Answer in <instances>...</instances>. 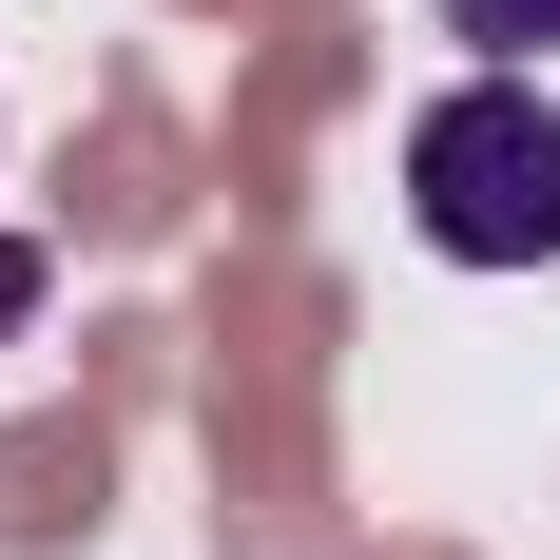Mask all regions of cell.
<instances>
[{
	"label": "cell",
	"instance_id": "1",
	"mask_svg": "<svg viewBox=\"0 0 560 560\" xmlns=\"http://www.w3.org/2000/svg\"><path fill=\"white\" fill-rule=\"evenodd\" d=\"M406 232L445 271H560V97L541 78H445L406 116Z\"/></svg>",
	"mask_w": 560,
	"mask_h": 560
},
{
	"label": "cell",
	"instance_id": "2",
	"mask_svg": "<svg viewBox=\"0 0 560 560\" xmlns=\"http://www.w3.org/2000/svg\"><path fill=\"white\" fill-rule=\"evenodd\" d=\"M445 39L503 58V78H541V58H560V0H445Z\"/></svg>",
	"mask_w": 560,
	"mask_h": 560
}]
</instances>
